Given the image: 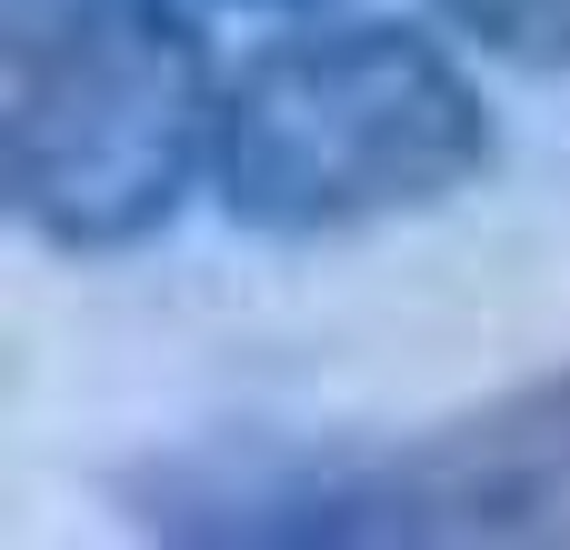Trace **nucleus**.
Segmentation results:
<instances>
[{
  "label": "nucleus",
  "mask_w": 570,
  "mask_h": 550,
  "mask_svg": "<svg viewBox=\"0 0 570 550\" xmlns=\"http://www.w3.org/2000/svg\"><path fill=\"white\" fill-rule=\"evenodd\" d=\"M491 170V110L471 70L411 20H321L240 60L220 90L210 180L240 230L331 240L441 210Z\"/></svg>",
  "instance_id": "nucleus-1"
},
{
  "label": "nucleus",
  "mask_w": 570,
  "mask_h": 550,
  "mask_svg": "<svg viewBox=\"0 0 570 550\" xmlns=\"http://www.w3.org/2000/svg\"><path fill=\"white\" fill-rule=\"evenodd\" d=\"M220 140L210 50L170 0H10L0 160L10 210L50 251L150 240Z\"/></svg>",
  "instance_id": "nucleus-2"
},
{
  "label": "nucleus",
  "mask_w": 570,
  "mask_h": 550,
  "mask_svg": "<svg viewBox=\"0 0 570 550\" xmlns=\"http://www.w3.org/2000/svg\"><path fill=\"white\" fill-rule=\"evenodd\" d=\"M180 541H570V371L401 451H210L150 481Z\"/></svg>",
  "instance_id": "nucleus-3"
},
{
  "label": "nucleus",
  "mask_w": 570,
  "mask_h": 550,
  "mask_svg": "<svg viewBox=\"0 0 570 550\" xmlns=\"http://www.w3.org/2000/svg\"><path fill=\"white\" fill-rule=\"evenodd\" d=\"M441 10L521 70H570V0H441Z\"/></svg>",
  "instance_id": "nucleus-4"
},
{
  "label": "nucleus",
  "mask_w": 570,
  "mask_h": 550,
  "mask_svg": "<svg viewBox=\"0 0 570 550\" xmlns=\"http://www.w3.org/2000/svg\"><path fill=\"white\" fill-rule=\"evenodd\" d=\"M230 10H331V0H230Z\"/></svg>",
  "instance_id": "nucleus-5"
}]
</instances>
